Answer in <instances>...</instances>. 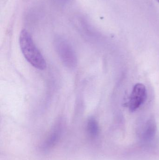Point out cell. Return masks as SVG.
<instances>
[{"mask_svg": "<svg viewBox=\"0 0 159 160\" xmlns=\"http://www.w3.org/2000/svg\"><path fill=\"white\" fill-rule=\"evenodd\" d=\"M19 44L23 56L32 66L40 70L45 69V60L26 30H22L20 34Z\"/></svg>", "mask_w": 159, "mask_h": 160, "instance_id": "cell-1", "label": "cell"}, {"mask_svg": "<svg viewBox=\"0 0 159 160\" xmlns=\"http://www.w3.org/2000/svg\"><path fill=\"white\" fill-rule=\"evenodd\" d=\"M56 51L64 65L69 68H74L77 65V58L71 45L65 39L61 38L55 41Z\"/></svg>", "mask_w": 159, "mask_h": 160, "instance_id": "cell-2", "label": "cell"}, {"mask_svg": "<svg viewBox=\"0 0 159 160\" xmlns=\"http://www.w3.org/2000/svg\"><path fill=\"white\" fill-rule=\"evenodd\" d=\"M146 88L142 83H137L133 87L128 103L129 109L132 112L137 110L146 100Z\"/></svg>", "mask_w": 159, "mask_h": 160, "instance_id": "cell-3", "label": "cell"}, {"mask_svg": "<svg viewBox=\"0 0 159 160\" xmlns=\"http://www.w3.org/2000/svg\"><path fill=\"white\" fill-rule=\"evenodd\" d=\"M61 134V128L59 127H56L43 143L42 148L44 150H48L55 146L59 140Z\"/></svg>", "mask_w": 159, "mask_h": 160, "instance_id": "cell-4", "label": "cell"}, {"mask_svg": "<svg viewBox=\"0 0 159 160\" xmlns=\"http://www.w3.org/2000/svg\"><path fill=\"white\" fill-rule=\"evenodd\" d=\"M87 131L88 134L91 138H95L99 133V126L98 122L94 118L91 117L87 120Z\"/></svg>", "mask_w": 159, "mask_h": 160, "instance_id": "cell-5", "label": "cell"}, {"mask_svg": "<svg viewBox=\"0 0 159 160\" xmlns=\"http://www.w3.org/2000/svg\"><path fill=\"white\" fill-rule=\"evenodd\" d=\"M157 131V127L154 121L150 120L148 121L144 131V139L147 141H149L154 138Z\"/></svg>", "mask_w": 159, "mask_h": 160, "instance_id": "cell-6", "label": "cell"}, {"mask_svg": "<svg viewBox=\"0 0 159 160\" xmlns=\"http://www.w3.org/2000/svg\"><path fill=\"white\" fill-rule=\"evenodd\" d=\"M58 1H61V2H65V1H67V0H58Z\"/></svg>", "mask_w": 159, "mask_h": 160, "instance_id": "cell-7", "label": "cell"}, {"mask_svg": "<svg viewBox=\"0 0 159 160\" xmlns=\"http://www.w3.org/2000/svg\"><path fill=\"white\" fill-rule=\"evenodd\" d=\"M157 1L159 3V0H157Z\"/></svg>", "mask_w": 159, "mask_h": 160, "instance_id": "cell-8", "label": "cell"}]
</instances>
